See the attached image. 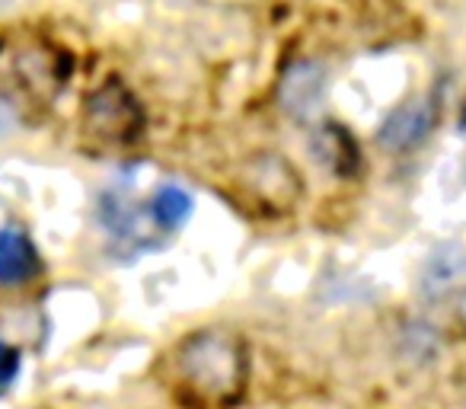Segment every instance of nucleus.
<instances>
[{
  "instance_id": "f257e3e1",
  "label": "nucleus",
  "mask_w": 466,
  "mask_h": 409,
  "mask_svg": "<svg viewBox=\"0 0 466 409\" xmlns=\"http://www.w3.org/2000/svg\"><path fill=\"white\" fill-rule=\"evenodd\" d=\"M179 374L205 400H230L243 383V352L224 332H195L179 349Z\"/></svg>"
},
{
  "instance_id": "f03ea898",
  "label": "nucleus",
  "mask_w": 466,
  "mask_h": 409,
  "mask_svg": "<svg viewBox=\"0 0 466 409\" xmlns=\"http://www.w3.org/2000/svg\"><path fill=\"white\" fill-rule=\"evenodd\" d=\"M431 125H434V106L428 99H409L400 109L390 112L377 138H380V144L387 150H409L425 141Z\"/></svg>"
},
{
  "instance_id": "7ed1b4c3",
  "label": "nucleus",
  "mask_w": 466,
  "mask_h": 409,
  "mask_svg": "<svg viewBox=\"0 0 466 409\" xmlns=\"http://www.w3.org/2000/svg\"><path fill=\"white\" fill-rule=\"evenodd\" d=\"M39 272V256L23 230H0V281L20 285Z\"/></svg>"
},
{
  "instance_id": "20e7f679",
  "label": "nucleus",
  "mask_w": 466,
  "mask_h": 409,
  "mask_svg": "<svg viewBox=\"0 0 466 409\" xmlns=\"http://www.w3.org/2000/svg\"><path fill=\"white\" fill-rule=\"evenodd\" d=\"M281 99H285V106H288V109H294V112L317 109L319 99H323V77H319V74L313 71V67H307V65L294 67V71L285 77Z\"/></svg>"
},
{
  "instance_id": "39448f33",
  "label": "nucleus",
  "mask_w": 466,
  "mask_h": 409,
  "mask_svg": "<svg viewBox=\"0 0 466 409\" xmlns=\"http://www.w3.org/2000/svg\"><path fill=\"white\" fill-rule=\"evenodd\" d=\"M188 215H192V199H188V192H182L179 186L157 189L154 199H150V218H154L160 228H167V230L182 228V224L188 221Z\"/></svg>"
},
{
  "instance_id": "423d86ee",
  "label": "nucleus",
  "mask_w": 466,
  "mask_h": 409,
  "mask_svg": "<svg viewBox=\"0 0 466 409\" xmlns=\"http://www.w3.org/2000/svg\"><path fill=\"white\" fill-rule=\"evenodd\" d=\"M20 374V352L10 349L7 343H0V394L10 390V383Z\"/></svg>"
}]
</instances>
